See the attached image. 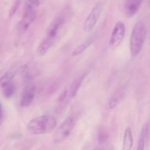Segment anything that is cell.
I'll use <instances>...</instances> for the list:
<instances>
[{"label": "cell", "instance_id": "11", "mask_svg": "<svg viewBox=\"0 0 150 150\" xmlns=\"http://www.w3.org/2000/svg\"><path fill=\"white\" fill-rule=\"evenodd\" d=\"M150 136V132L149 128V125L146 124L143 126L141 131L140 136L139 139V143H138V150H143L145 149V146L149 141Z\"/></svg>", "mask_w": 150, "mask_h": 150}, {"label": "cell", "instance_id": "21", "mask_svg": "<svg viewBox=\"0 0 150 150\" xmlns=\"http://www.w3.org/2000/svg\"><path fill=\"white\" fill-rule=\"evenodd\" d=\"M27 67H28V66L26 65V64H25V65H23V66H22V67H19V68H18L19 73H23V72H24L25 70H26V69H27Z\"/></svg>", "mask_w": 150, "mask_h": 150}, {"label": "cell", "instance_id": "14", "mask_svg": "<svg viewBox=\"0 0 150 150\" xmlns=\"http://www.w3.org/2000/svg\"><path fill=\"white\" fill-rule=\"evenodd\" d=\"M94 40H95L94 37H91V38H88V39L86 40H85L83 43L80 44L77 48H75L74 51H73V53H72V56H73V57H77V56H79V54L83 53V51L88 48V47L90 46L91 44L93 42Z\"/></svg>", "mask_w": 150, "mask_h": 150}, {"label": "cell", "instance_id": "24", "mask_svg": "<svg viewBox=\"0 0 150 150\" xmlns=\"http://www.w3.org/2000/svg\"><path fill=\"white\" fill-rule=\"evenodd\" d=\"M149 5H150V0H149Z\"/></svg>", "mask_w": 150, "mask_h": 150}, {"label": "cell", "instance_id": "18", "mask_svg": "<svg viewBox=\"0 0 150 150\" xmlns=\"http://www.w3.org/2000/svg\"><path fill=\"white\" fill-rule=\"evenodd\" d=\"M21 3V0H16V1H14L13 6H12V7L10 8V13H9V17L11 18L12 16H13L16 14L17 10H18L19 7H20Z\"/></svg>", "mask_w": 150, "mask_h": 150}, {"label": "cell", "instance_id": "2", "mask_svg": "<svg viewBox=\"0 0 150 150\" xmlns=\"http://www.w3.org/2000/svg\"><path fill=\"white\" fill-rule=\"evenodd\" d=\"M146 37V27L142 21L135 24L130 39V51L132 58H136L141 53Z\"/></svg>", "mask_w": 150, "mask_h": 150}, {"label": "cell", "instance_id": "6", "mask_svg": "<svg viewBox=\"0 0 150 150\" xmlns=\"http://www.w3.org/2000/svg\"><path fill=\"white\" fill-rule=\"evenodd\" d=\"M103 5L101 3H98L92 8L89 14L86 18L83 23V29L84 32H91L98 23L103 12Z\"/></svg>", "mask_w": 150, "mask_h": 150}, {"label": "cell", "instance_id": "4", "mask_svg": "<svg viewBox=\"0 0 150 150\" xmlns=\"http://www.w3.org/2000/svg\"><path fill=\"white\" fill-rule=\"evenodd\" d=\"M77 121L78 114H72L68 116L56 130L54 136V142L56 144L61 143L67 139L76 127Z\"/></svg>", "mask_w": 150, "mask_h": 150}, {"label": "cell", "instance_id": "22", "mask_svg": "<svg viewBox=\"0 0 150 150\" xmlns=\"http://www.w3.org/2000/svg\"><path fill=\"white\" fill-rule=\"evenodd\" d=\"M3 117V113H2V106H1V104L0 103V122H1V120H2Z\"/></svg>", "mask_w": 150, "mask_h": 150}, {"label": "cell", "instance_id": "8", "mask_svg": "<svg viewBox=\"0 0 150 150\" xmlns=\"http://www.w3.org/2000/svg\"><path fill=\"white\" fill-rule=\"evenodd\" d=\"M36 95V87L34 84H29L23 89L21 99V106L27 107L33 102Z\"/></svg>", "mask_w": 150, "mask_h": 150}, {"label": "cell", "instance_id": "5", "mask_svg": "<svg viewBox=\"0 0 150 150\" xmlns=\"http://www.w3.org/2000/svg\"><path fill=\"white\" fill-rule=\"evenodd\" d=\"M125 35V25L121 21H119L114 26L110 37L108 46L111 50L117 49L124 40Z\"/></svg>", "mask_w": 150, "mask_h": 150}, {"label": "cell", "instance_id": "12", "mask_svg": "<svg viewBox=\"0 0 150 150\" xmlns=\"http://www.w3.org/2000/svg\"><path fill=\"white\" fill-rule=\"evenodd\" d=\"M54 42H55V40L45 37V39L41 42V43L38 45V48H37V54L38 57H43L48 52L50 48L52 46Z\"/></svg>", "mask_w": 150, "mask_h": 150}, {"label": "cell", "instance_id": "16", "mask_svg": "<svg viewBox=\"0 0 150 150\" xmlns=\"http://www.w3.org/2000/svg\"><path fill=\"white\" fill-rule=\"evenodd\" d=\"M1 87L3 89V95L6 98H10L14 95L15 91H16V86L12 81L4 85Z\"/></svg>", "mask_w": 150, "mask_h": 150}, {"label": "cell", "instance_id": "17", "mask_svg": "<svg viewBox=\"0 0 150 150\" xmlns=\"http://www.w3.org/2000/svg\"><path fill=\"white\" fill-rule=\"evenodd\" d=\"M15 76H16V73H15L14 72L10 71L6 73L0 79V86H3L4 85L11 82L12 80L13 79V78L15 77Z\"/></svg>", "mask_w": 150, "mask_h": 150}, {"label": "cell", "instance_id": "9", "mask_svg": "<svg viewBox=\"0 0 150 150\" xmlns=\"http://www.w3.org/2000/svg\"><path fill=\"white\" fill-rule=\"evenodd\" d=\"M144 0H127L125 4V13L127 18H132L139 12Z\"/></svg>", "mask_w": 150, "mask_h": 150}, {"label": "cell", "instance_id": "23", "mask_svg": "<svg viewBox=\"0 0 150 150\" xmlns=\"http://www.w3.org/2000/svg\"><path fill=\"white\" fill-rule=\"evenodd\" d=\"M148 125H149V132H150V122L148 123Z\"/></svg>", "mask_w": 150, "mask_h": 150}, {"label": "cell", "instance_id": "15", "mask_svg": "<svg viewBox=\"0 0 150 150\" xmlns=\"http://www.w3.org/2000/svg\"><path fill=\"white\" fill-rule=\"evenodd\" d=\"M86 76V74L83 75V76H80L78 79H76V80L74 81V82L72 84L71 88H70V96L71 98H75V97L77 95L78 92H79V89L81 86L82 83H83V80H84V78Z\"/></svg>", "mask_w": 150, "mask_h": 150}, {"label": "cell", "instance_id": "10", "mask_svg": "<svg viewBox=\"0 0 150 150\" xmlns=\"http://www.w3.org/2000/svg\"><path fill=\"white\" fill-rule=\"evenodd\" d=\"M125 95V90L123 88H120L116 90L114 93L111 95L108 101V108L109 109L115 108L122 101Z\"/></svg>", "mask_w": 150, "mask_h": 150}, {"label": "cell", "instance_id": "13", "mask_svg": "<svg viewBox=\"0 0 150 150\" xmlns=\"http://www.w3.org/2000/svg\"><path fill=\"white\" fill-rule=\"evenodd\" d=\"M133 145V137L132 130L130 127H127L125 130L124 137H123L122 149L123 150H130Z\"/></svg>", "mask_w": 150, "mask_h": 150}, {"label": "cell", "instance_id": "1", "mask_svg": "<svg viewBox=\"0 0 150 150\" xmlns=\"http://www.w3.org/2000/svg\"><path fill=\"white\" fill-rule=\"evenodd\" d=\"M57 125V119L52 115H42L29 121L27 130L34 135H43L52 132Z\"/></svg>", "mask_w": 150, "mask_h": 150}, {"label": "cell", "instance_id": "20", "mask_svg": "<svg viewBox=\"0 0 150 150\" xmlns=\"http://www.w3.org/2000/svg\"><path fill=\"white\" fill-rule=\"evenodd\" d=\"M67 95H68V91H67V89L63 91V92L61 93V95H59V97L58 102L60 103L64 102V100L66 99V98H67Z\"/></svg>", "mask_w": 150, "mask_h": 150}, {"label": "cell", "instance_id": "7", "mask_svg": "<svg viewBox=\"0 0 150 150\" xmlns=\"http://www.w3.org/2000/svg\"><path fill=\"white\" fill-rule=\"evenodd\" d=\"M64 21H65V18L63 15H59V16H57L48 26L46 31V37L52 38L56 40L59 31L64 24Z\"/></svg>", "mask_w": 150, "mask_h": 150}, {"label": "cell", "instance_id": "3", "mask_svg": "<svg viewBox=\"0 0 150 150\" xmlns=\"http://www.w3.org/2000/svg\"><path fill=\"white\" fill-rule=\"evenodd\" d=\"M39 5V0H27L26 1L23 17L18 25L19 32H23L26 31L29 26L35 21Z\"/></svg>", "mask_w": 150, "mask_h": 150}, {"label": "cell", "instance_id": "19", "mask_svg": "<svg viewBox=\"0 0 150 150\" xmlns=\"http://www.w3.org/2000/svg\"><path fill=\"white\" fill-rule=\"evenodd\" d=\"M108 139V133H105V131H100L99 133V136H98V142H99L100 144H103L107 142Z\"/></svg>", "mask_w": 150, "mask_h": 150}]
</instances>
